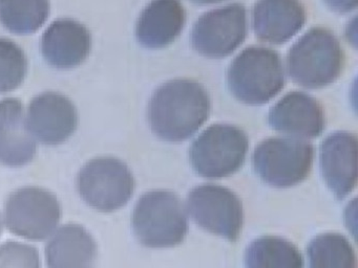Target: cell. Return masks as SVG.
<instances>
[{
  "label": "cell",
  "mask_w": 358,
  "mask_h": 268,
  "mask_svg": "<svg viewBox=\"0 0 358 268\" xmlns=\"http://www.w3.org/2000/svg\"><path fill=\"white\" fill-rule=\"evenodd\" d=\"M248 146V136L238 126L213 124L192 142L190 161L205 177L227 176L240 169Z\"/></svg>",
  "instance_id": "8"
},
{
  "label": "cell",
  "mask_w": 358,
  "mask_h": 268,
  "mask_svg": "<svg viewBox=\"0 0 358 268\" xmlns=\"http://www.w3.org/2000/svg\"><path fill=\"white\" fill-rule=\"evenodd\" d=\"M131 228L138 242L150 248L181 244L188 232L187 214L181 198L167 190L144 193L134 207Z\"/></svg>",
  "instance_id": "2"
},
{
  "label": "cell",
  "mask_w": 358,
  "mask_h": 268,
  "mask_svg": "<svg viewBox=\"0 0 358 268\" xmlns=\"http://www.w3.org/2000/svg\"><path fill=\"white\" fill-rule=\"evenodd\" d=\"M268 121L273 129L303 137L320 135L326 125L324 108L311 94L292 90L270 109Z\"/></svg>",
  "instance_id": "13"
},
{
  "label": "cell",
  "mask_w": 358,
  "mask_h": 268,
  "mask_svg": "<svg viewBox=\"0 0 358 268\" xmlns=\"http://www.w3.org/2000/svg\"><path fill=\"white\" fill-rule=\"evenodd\" d=\"M28 60L13 40L0 38V94L17 88L26 77Z\"/></svg>",
  "instance_id": "22"
},
{
  "label": "cell",
  "mask_w": 358,
  "mask_h": 268,
  "mask_svg": "<svg viewBox=\"0 0 358 268\" xmlns=\"http://www.w3.org/2000/svg\"><path fill=\"white\" fill-rule=\"evenodd\" d=\"M245 268H303V258L291 241L265 234L249 243L244 253Z\"/></svg>",
  "instance_id": "19"
},
{
  "label": "cell",
  "mask_w": 358,
  "mask_h": 268,
  "mask_svg": "<svg viewBox=\"0 0 358 268\" xmlns=\"http://www.w3.org/2000/svg\"><path fill=\"white\" fill-rule=\"evenodd\" d=\"M320 171L333 194L343 199L357 182V136L339 130L329 134L320 148Z\"/></svg>",
  "instance_id": "12"
},
{
  "label": "cell",
  "mask_w": 358,
  "mask_h": 268,
  "mask_svg": "<svg viewBox=\"0 0 358 268\" xmlns=\"http://www.w3.org/2000/svg\"><path fill=\"white\" fill-rule=\"evenodd\" d=\"M210 108V96L202 84L178 77L155 90L148 106V119L157 135L179 142L200 128L208 119Z\"/></svg>",
  "instance_id": "1"
},
{
  "label": "cell",
  "mask_w": 358,
  "mask_h": 268,
  "mask_svg": "<svg viewBox=\"0 0 358 268\" xmlns=\"http://www.w3.org/2000/svg\"><path fill=\"white\" fill-rule=\"evenodd\" d=\"M227 82L238 100L247 104H264L284 87L282 58L268 46H248L230 64Z\"/></svg>",
  "instance_id": "4"
},
{
  "label": "cell",
  "mask_w": 358,
  "mask_h": 268,
  "mask_svg": "<svg viewBox=\"0 0 358 268\" xmlns=\"http://www.w3.org/2000/svg\"><path fill=\"white\" fill-rule=\"evenodd\" d=\"M186 20V10L176 0H157L142 10L136 24V36L146 47H162L179 36Z\"/></svg>",
  "instance_id": "18"
},
{
  "label": "cell",
  "mask_w": 358,
  "mask_h": 268,
  "mask_svg": "<svg viewBox=\"0 0 358 268\" xmlns=\"http://www.w3.org/2000/svg\"><path fill=\"white\" fill-rule=\"evenodd\" d=\"M50 10L45 0H0V22L13 33L31 34L45 22Z\"/></svg>",
  "instance_id": "21"
},
{
  "label": "cell",
  "mask_w": 358,
  "mask_h": 268,
  "mask_svg": "<svg viewBox=\"0 0 358 268\" xmlns=\"http://www.w3.org/2000/svg\"><path fill=\"white\" fill-rule=\"evenodd\" d=\"M36 140L27 126L24 107L16 98L0 100V163L27 165L36 154Z\"/></svg>",
  "instance_id": "16"
},
{
  "label": "cell",
  "mask_w": 358,
  "mask_h": 268,
  "mask_svg": "<svg viewBox=\"0 0 358 268\" xmlns=\"http://www.w3.org/2000/svg\"><path fill=\"white\" fill-rule=\"evenodd\" d=\"M3 218H1V216H0V236H1V234H3Z\"/></svg>",
  "instance_id": "24"
},
{
  "label": "cell",
  "mask_w": 358,
  "mask_h": 268,
  "mask_svg": "<svg viewBox=\"0 0 358 268\" xmlns=\"http://www.w3.org/2000/svg\"><path fill=\"white\" fill-rule=\"evenodd\" d=\"M57 196L41 186H22L6 199L3 218L8 230L30 241L51 237L62 219Z\"/></svg>",
  "instance_id": "5"
},
{
  "label": "cell",
  "mask_w": 358,
  "mask_h": 268,
  "mask_svg": "<svg viewBox=\"0 0 358 268\" xmlns=\"http://www.w3.org/2000/svg\"><path fill=\"white\" fill-rule=\"evenodd\" d=\"M41 253L34 245L8 240L0 244V268H41Z\"/></svg>",
  "instance_id": "23"
},
{
  "label": "cell",
  "mask_w": 358,
  "mask_h": 268,
  "mask_svg": "<svg viewBox=\"0 0 358 268\" xmlns=\"http://www.w3.org/2000/svg\"><path fill=\"white\" fill-rule=\"evenodd\" d=\"M188 213L203 230L236 242L243 226V204L238 195L215 184L194 186L187 195Z\"/></svg>",
  "instance_id": "9"
},
{
  "label": "cell",
  "mask_w": 358,
  "mask_h": 268,
  "mask_svg": "<svg viewBox=\"0 0 358 268\" xmlns=\"http://www.w3.org/2000/svg\"><path fill=\"white\" fill-rule=\"evenodd\" d=\"M305 21V6L295 0H262L253 6L255 35L270 43H284L301 29Z\"/></svg>",
  "instance_id": "17"
},
{
  "label": "cell",
  "mask_w": 358,
  "mask_h": 268,
  "mask_svg": "<svg viewBox=\"0 0 358 268\" xmlns=\"http://www.w3.org/2000/svg\"><path fill=\"white\" fill-rule=\"evenodd\" d=\"M313 144L301 138L273 136L262 140L252 154L259 177L274 186H290L303 181L313 163Z\"/></svg>",
  "instance_id": "7"
},
{
  "label": "cell",
  "mask_w": 358,
  "mask_h": 268,
  "mask_svg": "<svg viewBox=\"0 0 358 268\" xmlns=\"http://www.w3.org/2000/svg\"><path fill=\"white\" fill-rule=\"evenodd\" d=\"M97 261V243L80 224L60 226L45 244L47 268H96Z\"/></svg>",
  "instance_id": "15"
},
{
  "label": "cell",
  "mask_w": 358,
  "mask_h": 268,
  "mask_svg": "<svg viewBox=\"0 0 358 268\" xmlns=\"http://www.w3.org/2000/svg\"><path fill=\"white\" fill-rule=\"evenodd\" d=\"M26 121L34 137L47 144H57L72 135L78 123V113L68 96L45 91L32 98Z\"/></svg>",
  "instance_id": "11"
},
{
  "label": "cell",
  "mask_w": 358,
  "mask_h": 268,
  "mask_svg": "<svg viewBox=\"0 0 358 268\" xmlns=\"http://www.w3.org/2000/svg\"><path fill=\"white\" fill-rule=\"evenodd\" d=\"M92 48V35L87 27L72 18H59L49 25L41 37V52L45 60L59 68L83 63Z\"/></svg>",
  "instance_id": "14"
},
{
  "label": "cell",
  "mask_w": 358,
  "mask_h": 268,
  "mask_svg": "<svg viewBox=\"0 0 358 268\" xmlns=\"http://www.w3.org/2000/svg\"><path fill=\"white\" fill-rule=\"evenodd\" d=\"M308 268H357L351 242L338 232L312 238L307 247Z\"/></svg>",
  "instance_id": "20"
},
{
  "label": "cell",
  "mask_w": 358,
  "mask_h": 268,
  "mask_svg": "<svg viewBox=\"0 0 358 268\" xmlns=\"http://www.w3.org/2000/svg\"><path fill=\"white\" fill-rule=\"evenodd\" d=\"M345 62L341 42L331 29L313 27L288 50L287 68L296 83L322 87L338 77Z\"/></svg>",
  "instance_id": "3"
},
{
  "label": "cell",
  "mask_w": 358,
  "mask_h": 268,
  "mask_svg": "<svg viewBox=\"0 0 358 268\" xmlns=\"http://www.w3.org/2000/svg\"><path fill=\"white\" fill-rule=\"evenodd\" d=\"M134 188L133 173L116 157H95L87 161L78 174L81 198L101 213H112L124 207L133 196Z\"/></svg>",
  "instance_id": "6"
},
{
  "label": "cell",
  "mask_w": 358,
  "mask_h": 268,
  "mask_svg": "<svg viewBox=\"0 0 358 268\" xmlns=\"http://www.w3.org/2000/svg\"><path fill=\"white\" fill-rule=\"evenodd\" d=\"M246 34V8L234 2L207 10L196 19L192 31V46L200 54L220 58L231 54Z\"/></svg>",
  "instance_id": "10"
}]
</instances>
